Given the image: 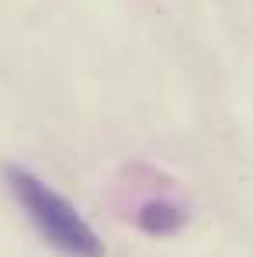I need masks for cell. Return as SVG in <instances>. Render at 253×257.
<instances>
[{"label":"cell","instance_id":"2","mask_svg":"<svg viewBox=\"0 0 253 257\" xmlns=\"http://www.w3.org/2000/svg\"><path fill=\"white\" fill-rule=\"evenodd\" d=\"M187 222L184 205H177L173 198H149L135 209V226L149 236H170Z\"/></svg>","mask_w":253,"mask_h":257},{"label":"cell","instance_id":"1","mask_svg":"<svg viewBox=\"0 0 253 257\" xmlns=\"http://www.w3.org/2000/svg\"><path fill=\"white\" fill-rule=\"evenodd\" d=\"M4 181L49 247L70 257H104V243L94 233V226L77 212V205L70 198H63L56 188H49L39 174L18 167V164H7Z\"/></svg>","mask_w":253,"mask_h":257}]
</instances>
